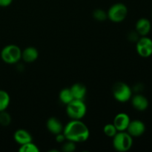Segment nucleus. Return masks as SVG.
I'll return each mask as SVG.
<instances>
[{
	"mask_svg": "<svg viewBox=\"0 0 152 152\" xmlns=\"http://www.w3.org/2000/svg\"><path fill=\"white\" fill-rule=\"evenodd\" d=\"M62 133L67 140L79 143L84 142L90 137L88 127L81 120H71L64 126Z\"/></svg>",
	"mask_w": 152,
	"mask_h": 152,
	"instance_id": "obj_1",
	"label": "nucleus"
},
{
	"mask_svg": "<svg viewBox=\"0 0 152 152\" xmlns=\"http://www.w3.org/2000/svg\"><path fill=\"white\" fill-rule=\"evenodd\" d=\"M0 56L4 63L14 65L22 59V50L16 45H7L1 49Z\"/></svg>",
	"mask_w": 152,
	"mask_h": 152,
	"instance_id": "obj_2",
	"label": "nucleus"
},
{
	"mask_svg": "<svg viewBox=\"0 0 152 152\" xmlns=\"http://www.w3.org/2000/svg\"><path fill=\"white\" fill-rule=\"evenodd\" d=\"M87 113V106L82 99H74L66 105V114L71 120H82Z\"/></svg>",
	"mask_w": 152,
	"mask_h": 152,
	"instance_id": "obj_3",
	"label": "nucleus"
},
{
	"mask_svg": "<svg viewBox=\"0 0 152 152\" xmlns=\"http://www.w3.org/2000/svg\"><path fill=\"white\" fill-rule=\"evenodd\" d=\"M113 147L117 151L126 152L133 145V137L127 132H118L113 137Z\"/></svg>",
	"mask_w": 152,
	"mask_h": 152,
	"instance_id": "obj_4",
	"label": "nucleus"
},
{
	"mask_svg": "<svg viewBox=\"0 0 152 152\" xmlns=\"http://www.w3.org/2000/svg\"><path fill=\"white\" fill-rule=\"evenodd\" d=\"M112 95L114 99L119 102H126L132 96V89L130 86L123 82H117L111 88Z\"/></svg>",
	"mask_w": 152,
	"mask_h": 152,
	"instance_id": "obj_5",
	"label": "nucleus"
},
{
	"mask_svg": "<svg viewBox=\"0 0 152 152\" xmlns=\"http://www.w3.org/2000/svg\"><path fill=\"white\" fill-rule=\"evenodd\" d=\"M129 10L127 6L122 2H117L111 5L107 11L108 19L114 23H120L127 17Z\"/></svg>",
	"mask_w": 152,
	"mask_h": 152,
	"instance_id": "obj_6",
	"label": "nucleus"
},
{
	"mask_svg": "<svg viewBox=\"0 0 152 152\" xmlns=\"http://www.w3.org/2000/svg\"><path fill=\"white\" fill-rule=\"evenodd\" d=\"M136 50L139 56L148 58L152 55V39L147 36L141 37L137 41Z\"/></svg>",
	"mask_w": 152,
	"mask_h": 152,
	"instance_id": "obj_7",
	"label": "nucleus"
},
{
	"mask_svg": "<svg viewBox=\"0 0 152 152\" xmlns=\"http://www.w3.org/2000/svg\"><path fill=\"white\" fill-rule=\"evenodd\" d=\"M126 132L132 137H139L145 133V125L140 120H131Z\"/></svg>",
	"mask_w": 152,
	"mask_h": 152,
	"instance_id": "obj_8",
	"label": "nucleus"
},
{
	"mask_svg": "<svg viewBox=\"0 0 152 152\" xmlns=\"http://www.w3.org/2000/svg\"><path fill=\"white\" fill-rule=\"evenodd\" d=\"M131 122L130 117L126 113H119L114 117L113 124L117 132H126Z\"/></svg>",
	"mask_w": 152,
	"mask_h": 152,
	"instance_id": "obj_9",
	"label": "nucleus"
},
{
	"mask_svg": "<svg viewBox=\"0 0 152 152\" xmlns=\"http://www.w3.org/2000/svg\"><path fill=\"white\" fill-rule=\"evenodd\" d=\"M46 127L50 133L54 135L62 133L64 129L62 122L55 117H51L48 119L47 122H46Z\"/></svg>",
	"mask_w": 152,
	"mask_h": 152,
	"instance_id": "obj_10",
	"label": "nucleus"
},
{
	"mask_svg": "<svg viewBox=\"0 0 152 152\" xmlns=\"http://www.w3.org/2000/svg\"><path fill=\"white\" fill-rule=\"evenodd\" d=\"M131 100L134 108L139 111H145L148 108L149 104L148 99L140 94H137L134 96H132Z\"/></svg>",
	"mask_w": 152,
	"mask_h": 152,
	"instance_id": "obj_11",
	"label": "nucleus"
},
{
	"mask_svg": "<svg viewBox=\"0 0 152 152\" xmlns=\"http://www.w3.org/2000/svg\"><path fill=\"white\" fill-rule=\"evenodd\" d=\"M151 29V23L146 18H140L135 25V31L140 37H145L150 33Z\"/></svg>",
	"mask_w": 152,
	"mask_h": 152,
	"instance_id": "obj_12",
	"label": "nucleus"
},
{
	"mask_svg": "<svg viewBox=\"0 0 152 152\" xmlns=\"http://www.w3.org/2000/svg\"><path fill=\"white\" fill-rule=\"evenodd\" d=\"M13 139H14L15 142L19 144V145L33 141L32 135L28 131L24 129H17L13 134Z\"/></svg>",
	"mask_w": 152,
	"mask_h": 152,
	"instance_id": "obj_13",
	"label": "nucleus"
},
{
	"mask_svg": "<svg viewBox=\"0 0 152 152\" xmlns=\"http://www.w3.org/2000/svg\"><path fill=\"white\" fill-rule=\"evenodd\" d=\"M39 57V51L33 46L27 47L22 50V59L25 63H33Z\"/></svg>",
	"mask_w": 152,
	"mask_h": 152,
	"instance_id": "obj_14",
	"label": "nucleus"
},
{
	"mask_svg": "<svg viewBox=\"0 0 152 152\" xmlns=\"http://www.w3.org/2000/svg\"><path fill=\"white\" fill-rule=\"evenodd\" d=\"M70 89H71L73 96L76 99L83 100L87 94V88L83 83H75L70 88Z\"/></svg>",
	"mask_w": 152,
	"mask_h": 152,
	"instance_id": "obj_15",
	"label": "nucleus"
},
{
	"mask_svg": "<svg viewBox=\"0 0 152 152\" xmlns=\"http://www.w3.org/2000/svg\"><path fill=\"white\" fill-rule=\"evenodd\" d=\"M59 98L60 102L65 105L68 104L74 99L70 88H65L62 89L59 94Z\"/></svg>",
	"mask_w": 152,
	"mask_h": 152,
	"instance_id": "obj_16",
	"label": "nucleus"
},
{
	"mask_svg": "<svg viewBox=\"0 0 152 152\" xmlns=\"http://www.w3.org/2000/svg\"><path fill=\"white\" fill-rule=\"evenodd\" d=\"M10 103V96L6 91L0 89V112L7 110Z\"/></svg>",
	"mask_w": 152,
	"mask_h": 152,
	"instance_id": "obj_17",
	"label": "nucleus"
},
{
	"mask_svg": "<svg viewBox=\"0 0 152 152\" xmlns=\"http://www.w3.org/2000/svg\"><path fill=\"white\" fill-rule=\"evenodd\" d=\"M19 152H39V148H38L35 143L32 142H27V143L21 145L19 148Z\"/></svg>",
	"mask_w": 152,
	"mask_h": 152,
	"instance_id": "obj_18",
	"label": "nucleus"
},
{
	"mask_svg": "<svg viewBox=\"0 0 152 152\" xmlns=\"http://www.w3.org/2000/svg\"><path fill=\"white\" fill-rule=\"evenodd\" d=\"M93 17L94 18L95 20L98 21V22H104L108 19V15H107L106 11L102 9L98 8L94 10Z\"/></svg>",
	"mask_w": 152,
	"mask_h": 152,
	"instance_id": "obj_19",
	"label": "nucleus"
},
{
	"mask_svg": "<svg viewBox=\"0 0 152 152\" xmlns=\"http://www.w3.org/2000/svg\"><path fill=\"white\" fill-rule=\"evenodd\" d=\"M11 116L6 110L0 112V125L1 126H8L11 123Z\"/></svg>",
	"mask_w": 152,
	"mask_h": 152,
	"instance_id": "obj_20",
	"label": "nucleus"
},
{
	"mask_svg": "<svg viewBox=\"0 0 152 152\" xmlns=\"http://www.w3.org/2000/svg\"><path fill=\"white\" fill-rule=\"evenodd\" d=\"M103 132L105 136L113 138L118 132L113 123H108L103 127Z\"/></svg>",
	"mask_w": 152,
	"mask_h": 152,
	"instance_id": "obj_21",
	"label": "nucleus"
},
{
	"mask_svg": "<svg viewBox=\"0 0 152 152\" xmlns=\"http://www.w3.org/2000/svg\"><path fill=\"white\" fill-rule=\"evenodd\" d=\"M62 144V151L64 152H74L77 148L76 142H72L71 140H66Z\"/></svg>",
	"mask_w": 152,
	"mask_h": 152,
	"instance_id": "obj_22",
	"label": "nucleus"
},
{
	"mask_svg": "<svg viewBox=\"0 0 152 152\" xmlns=\"http://www.w3.org/2000/svg\"><path fill=\"white\" fill-rule=\"evenodd\" d=\"M140 39V35L137 34L136 31H131L129 33V39L132 42H136Z\"/></svg>",
	"mask_w": 152,
	"mask_h": 152,
	"instance_id": "obj_23",
	"label": "nucleus"
},
{
	"mask_svg": "<svg viewBox=\"0 0 152 152\" xmlns=\"http://www.w3.org/2000/svg\"><path fill=\"white\" fill-rule=\"evenodd\" d=\"M55 138H56V141L58 143H62V142H64L66 140V138H65V135H64V134L62 132L55 135Z\"/></svg>",
	"mask_w": 152,
	"mask_h": 152,
	"instance_id": "obj_24",
	"label": "nucleus"
},
{
	"mask_svg": "<svg viewBox=\"0 0 152 152\" xmlns=\"http://www.w3.org/2000/svg\"><path fill=\"white\" fill-rule=\"evenodd\" d=\"M13 0H0V7H6L12 4Z\"/></svg>",
	"mask_w": 152,
	"mask_h": 152,
	"instance_id": "obj_25",
	"label": "nucleus"
},
{
	"mask_svg": "<svg viewBox=\"0 0 152 152\" xmlns=\"http://www.w3.org/2000/svg\"><path fill=\"white\" fill-rule=\"evenodd\" d=\"M151 16H152V13H151Z\"/></svg>",
	"mask_w": 152,
	"mask_h": 152,
	"instance_id": "obj_26",
	"label": "nucleus"
}]
</instances>
